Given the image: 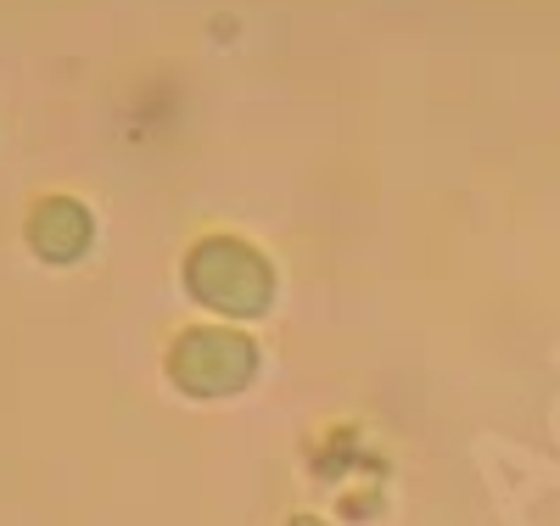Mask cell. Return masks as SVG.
<instances>
[{
    "label": "cell",
    "instance_id": "cell-2",
    "mask_svg": "<svg viewBox=\"0 0 560 526\" xmlns=\"http://www.w3.org/2000/svg\"><path fill=\"white\" fill-rule=\"evenodd\" d=\"M258 375V342L224 325H197L179 330L168 348V381L185 398H236Z\"/></svg>",
    "mask_w": 560,
    "mask_h": 526
},
{
    "label": "cell",
    "instance_id": "cell-4",
    "mask_svg": "<svg viewBox=\"0 0 560 526\" xmlns=\"http://www.w3.org/2000/svg\"><path fill=\"white\" fill-rule=\"evenodd\" d=\"M292 526H319V521H314V515H303V521H292Z\"/></svg>",
    "mask_w": 560,
    "mask_h": 526
},
{
    "label": "cell",
    "instance_id": "cell-1",
    "mask_svg": "<svg viewBox=\"0 0 560 526\" xmlns=\"http://www.w3.org/2000/svg\"><path fill=\"white\" fill-rule=\"evenodd\" d=\"M185 292L224 319H258L275 303V264L242 235H208L185 258Z\"/></svg>",
    "mask_w": 560,
    "mask_h": 526
},
{
    "label": "cell",
    "instance_id": "cell-3",
    "mask_svg": "<svg viewBox=\"0 0 560 526\" xmlns=\"http://www.w3.org/2000/svg\"><path fill=\"white\" fill-rule=\"evenodd\" d=\"M23 230H28L34 258H45V264H79L90 253V242H96V219H90V208L73 202V197L34 202V213H28Z\"/></svg>",
    "mask_w": 560,
    "mask_h": 526
}]
</instances>
